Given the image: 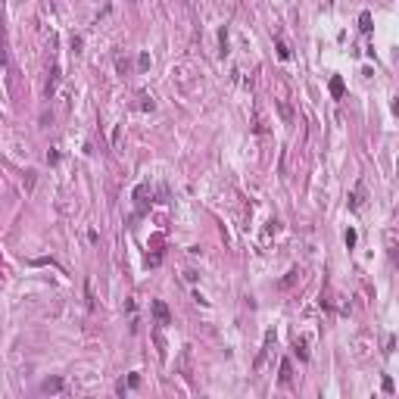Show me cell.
<instances>
[{"label":"cell","mask_w":399,"mask_h":399,"mask_svg":"<svg viewBox=\"0 0 399 399\" xmlns=\"http://www.w3.org/2000/svg\"><path fill=\"white\" fill-rule=\"evenodd\" d=\"M290 378H293V374H290V362L284 359V362H281V374H278V381H281V384H290Z\"/></svg>","instance_id":"cell-5"},{"label":"cell","mask_w":399,"mask_h":399,"mask_svg":"<svg viewBox=\"0 0 399 399\" xmlns=\"http://www.w3.org/2000/svg\"><path fill=\"white\" fill-rule=\"evenodd\" d=\"M293 353L306 362V359H309V340H306V337H297V340H293Z\"/></svg>","instance_id":"cell-3"},{"label":"cell","mask_w":399,"mask_h":399,"mask_svg":"<svg viewBox=\"0 0 399 399\" xmlns=\"http://www.w3.org/2000/svg\"><path fill=\"white\" fill-rule=\"evenodd\" d=\"M362 206H365V184H356L353 197H349V209H353V212H359Z\"/></svg>","instance_id":"cell-1"},{"label":"cell","mask_w":399,"mask_h":399,"mask_svg":"<svg viewBox=\"0 0 399 399\" xmlns=\"http://www.w3.org/2000/svg\"><path fill=\"white\" fill-rule=\"evenodd\" d=\"M359 28H362V31H365V34H368V31L374 28V25H371V13H368V9H365V13H362V16H359Z\"/></svg>","instance_id":"cell-7"},{"label":"cell","mask_w":399,"mask_h":399,"mask_svg":"<svg viewBox=\"0 0 399 399\" xmlns=\"http://www.w3.org/2000/svg\"><path fill=\"white\" fill-rule=\"evenodd\" d=\"M327 3H334V0H327Z\"/></svg>","instance_id":"cell-10"},{"label":"cell","mask_w":399,"mask_h":399,"mask_svg":"<svg viewBox=\"0 0 399 399\" xmlns=\"http://www.w3.org/2000/svg\"><path fill=\"white\" fill-rule=\"evenodd\" d=\"M41 390H44V393H60V390H63V381H60V378L44 381V384H41Z\"/></svg>","instance_id":"cell-4"},{"label":"cell","mask_w":399,"mask_h":399,"mask_svg":"<svg viewBox=\"0 0 399 399\" xmlns=\"http://www.w3.org/2000/svg\"><path fill=\"white\" fill-rule=\"evenodd\" d=\"M278 56H281V60H290V47L281 41V38H278Z\"/></svg>","instance_id":"cell-8"},{"label":"cell","mask_w":399,"mask_h":399,"mask_svg":"<svg viewBox=\"0 0 399 399\" xmlns=\"http://www.w3.org/2000/svg\"><path fill=\"white\" fill-rule=\"evenodd\" d=\"M153 315L159 318V324H169V321H172V315H169V306H166L162 299H156V302H153Z\"/></svg>","instance_id":"cell-2"},{"label":"cell","mask_w":399,"mask_h":399,"mask_svg":"<svg viewBox=\"0 0 399 399\" xmlns=\"http://www.w3.org/2000/svg\"><path fill=\"white\" fill-rule=\"evenodd\" d=\"M343 240H346V246H349V250H353V246H356V240H359V234H356L353 228H349V231H346V237H343Z\"/></svg>","instance_id":"cell-9"},{"label":"cell","mask_w":399,"mask_h":399,"mask_svg":"<svg viewBox=\"0 0 399 399\" xmlns=\"http://www.w3.org/2000/svg\"><path fill=\"white\" fill-rule=\"evenodd\" d=\"M343 91H346V88H343V78L334 75V78H331V94H334V97H343Z\"/></svg>","instance_id":"cell-6"}]
</instances>
